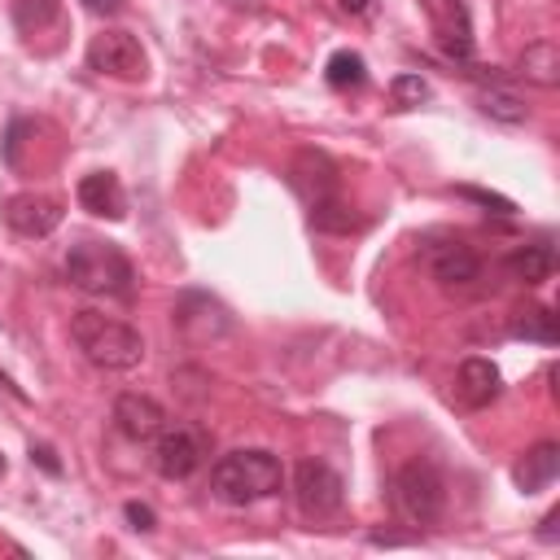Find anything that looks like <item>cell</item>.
I'll use <instances>...</instances> for the list:
<instances>
[{"mask_svg": "<svg viewBox=\"0 0 560 560\" xmlns=\"http://www.w3.org/2000/svg\"><path fill=\"white\" fill-rule=\"evenodd\" d=\"M66 280L96 298H131L136 267L114 241H79L66 254Z\"/></svg>", "mask_w": 560, "mask_h": 560, "instance_id": "cell-3", "label": "cell"}, {"mask_svg": "<svg viewBox=\"0 0 560 560\" xmlns=\"http://www.w3.org/2000/svg\"><path fill=\"white\" fill-rule=\"evenodd\" d=\"M389 503L398 512L402 525L411 529H424V525H438L442 521V508H446V481L433 464L424 459H411L394 472L389 481Z\"/></svg>", "mask_w": 560, "mask_h": 560, "instance_id": "cell-4", "label": "cell"}, {"mask_svg": "<svg viewBox=\"0 0 560 560\" xmlns=\"http://www.w3.org/2000/svg\"><path fill=\"white\" fill-rule=\"evenodd\" d=\"M512 337L516 341H542V346H556L560 341V324L547 306H521L512 315Z\"/></svg>", "mask_w": 560, "mask_h": 560, "instance_id": "cell-19", "label": "cell"}, {"mask_svg": "<svg viewBox=\"0 0 560 560\" xmlns=\"http://www.w3.org/2000/svg\"><path fill=\"white\" fill-rule=\"evenodd\" d=\"M503 267H508V276L521 280V284H542V280L556 271V254H551V245H521V249L508 254Z\"/></svg>", "mask_w": 560, "mask_h": 560, "instance_id": "cell-18", "label": "cell"}, {"mask_svg": "<svg viewBox=\"0 0 560 560\" xmlns=\"http://www.w3.org/2000/svg\"><path fill=\"white\" fill-rule=\"evenodd\" d=\"M538 538H542V542H556V538H560V508L542 516V525H538Z\"/></svg>", "mask_w": 560, "mask_h": 560, "instance_id": "cell-28", "label": "cell"}, {"mask_svg": "<svg viewBox=\"0 0 560 560\" xmlns=\"http://www.w3.org/2000/svg\"><path fill=\"white\" fill-rule=\"evenodd\" d=\"M389 92H394L398 105H420V101H429V83H424L420 74H394Z\"/></svg>", "mask_w": 560, "mask_h": 560, "instance_id": "cell-24", "label": "cell"}, {"mask_svg": "<svg viewBox=\"0 0 560 560\" xmlns=\"http://www.w3.org/2000/svg\"><path fill=\"white\" fill-rule=\"evenodd\" d=\"M70 337L105 372H131V368L144 363V337L131 324H122L114 315H101L92 306L70 315Z\"/></svg>", "mask_w": 560, "mask_h": 560, "instance_id": "cell-1", "label": "cell"}, {"mask_svg": "<svg viewBox=\"0 0 560 560\" xmlns=\"http://www.w3.org/2000/svg\"><path fill=\"white\" fill-rule=\"evenodd\" d=\"M79 206L96 219H122L127 214V197H122V184L118 175L109 171H92L79 179Z\"/></svg>", "mask_w": 560, "mask_h": 560, "instance_id": "cell-15", "label": "cell"}, {"mask_svg": "<svg viewBox=\"0 0 560 560\" xmlns=\"http://www.w3.org/2000/svg\"><path fill=\"white\" fill-rule=\"evenodd\" d=\"M477 109H481V114H490L494 122H512V127L529 118V105H525L516 92L499 88V83H490V88H481V92H477Z\"/></svg>", "mask_w": 560, "mask_h": 560, "instance_id": "cell-20", "label": "cell"}, {"mask_svg": "<svg viewBox=\"0 0 560 560\" xmlns=\"http://www.w3.org/2000/svg\"><path fill=\"white\" fill-rule=\"evenodd\" d=\"M424 267L442 289H468L481 280V258L464 241H433L424 249Z\"/></svg>", "mask_w": 560, "mask_h": 560, "instance_id": "cell-9", "label": "cell"}, {"mask_svg": "<svg viewBox=\"0 0 560 560\" xmlns=\"http://www.w3.org/2000/svg\"><path fill=\"white\" fill-rule=\"evenodd\" d=\"M57 18V0H18L13 4V22L22 26V31H39V26H48Z\"/></svg>", "mask_w": 560, "mask_h": 560, "instance_id": "cell-23", "label": "cell"}, {"mask_svg": "<svg viewBox=\"0 0 560 560\" xmlns=\"http://www.w3.org/2000/svg\"><path fill=\"white\" fill-rule=\"evenodd\" d=\"M31 464H39L48 477H61V459H57V451L48 442H31Z\"/></svg>", "mask_w": 560, "mask_h": 560, "instance_id": "cell-27", "label": "cell"}, {"mask_svg": "<svg viewBox=\"0 0 560 560\" xmlns=\"http://www.w3.org/2000/svg\"><path fill=\"white\" fill-rule=\"evenodd\" d=\"M210 455V438L206 429L197 424H184V420H166L162 433L153 438V468L166 477V481H184L192 477Z\"/></svg>", "mask_w": 560, "mask_h": 560, "instance_id": "cell-5", "label": "cell"}, {"mask_svg": "<svg viewBox=\"0 0 560 560\" xmlns=\"http://www.w3.org/2000/svg\"><path fill=\"white\" fill-rule=\"evenodd\" d=\"M166 420H171L166 407L158 398H149V394H118V402H114V424L131 442H153Z\"/></svg>", "mask_w": 560, "mask_h": 560, "instance_id": "cell-12", "label": "cell"}, {"mask_svg": "<svg viewBox=\"0 0 560 560\" xmlns=\"http://www.w3.org/2000/svg\"><path fill=\"white\" fill-rule=\"evenodd\" d=\"M293 494H298V508H302V516H332L337 508H341V499H346V481H341V472L332 468V464H324V459H302L298 468H293Z\"/></svg>", "mask_w": 560, "mask_h": 560, "instance_id": "cell-6", "label": "cell"}, {"mask_svg": "<svg viewBox=\"0 0 560 560\" xmlns=\"http://www.w3.org/2000/svg\"><path fill=\"white\" fill-rule=\"evenodd\" d=\"M556 472H560V446H556V442H538V446L525 451V459L512 468V481H516L525 494H538V490H547V486L556 481Z\"/></svg>", "mask_w": 560, "mask_h": 560, "instance_id": "cell-16", "label": "cell"}, {"mask_svg": "<svg viewBox=\"0 0 560 560\" xmlns=\"http://www.w3.org/2000/svg\"><path fill=\"white\" fill-rule=\"evenodd\" d=\"M433 35H438V48L459 61V66H472V18L464 9V0H433Z\"/></svg>", "mask_w": 560, "mask_h": 560, "instance_id": "cell-10", "label": "cell"}, {"mask_svg": "<svg viewBox=\"0 0 560 560\" xmlns=\"http://www.w3.org/2000/svg\"><path fill=\"white\" fill-rule=\"evenodd\" d=\"M88 66L109 79H144V48L131 31H101L88 44Z\"/></svg>", "mask_w": 560, "mask_h": 560, "instance_id": "cell-7", "label": "cell"}, {"mask_svg": "<svg viewBox=\"0 0 560 560\" xmlns=\"http://www.w3.org/2000/svg\"><path fill=\"white\" fill-rule=\"evenodd\" d=\"M337 9H341V13H368L372 0H337Z\"/></svg>", "mask_w": 560, "mask_h": 560, "instance_id": "cell-30", "label": "cell"}, {"mask_svg": "<svg viewBox=\"0 0 560 560\" xmlns=\"http://www.w3.org/2000/svg\"><path fill=\"white\" fill-rule=\"evenodd\" d=\"M280 481H284V468L271 451H232V455L214 459V468H210V490L228 508L271 499L280 490Z\"/></svg>", "mask_w": 560, "mask_h": 560, "instance_id": "cell-2", "label": "cell"}, {"mask_svg": "<svg viewBox=\"0 0 560 560\" xmlns=\"http://www.w3.org/2000/svg\"><path fill=\"white\" fill-rule=\"evenodd\" d=\"M175 328L184 332V341H219L232 332V315L210 293H184L175 302Z\"/></svg>", "mask_w": 560, "mask_h": 560, "instance_id": "cell-8", "label": "cell"}, {"mask_svg": "<svg viewBox=\"0 0 560 560\" xmlns=\"http://www.w3.org/2000/svg\"><path fill=\"white\" fill-rule=\"evenodd\" d=\"M324 79H328V88H337V92H350V88H363V79H368V66H363V57H359V52L341 48V52H332V57H328V66H324Z\"/></svg>", "mask_w": 560, "mask_h": 560, "instance_id": "cell-22", "label": "cell"}, {"mask_svg": "<svg viewBox=\"0 0 560 560\" xmlns=\"http://www.w3.org/2000/svg\"><path fill=\"white\" fill-rule=\"evenodd\" d=\"M311 228L315 232H332V236H346V232H354L359 228V214L332 192V197H324V201H311Z\"/></svg>", "mask_w": 560, "mask_h": 560, "instance_id": "cell-21", "label": "cell"}, {"mask_svg": "<svg viewBox=\"0 0 560 560\" xmlns=\"http://www.w3.org/2000/svg\"><path fill=\"white\" fill-rule=\"evenodd\" d=\"M122 516H127V525H131V529H140V534H149V529L158 525L153 508H149V503H136V499H131V503H122Z\"/></svg>", "mask_w": 560, "mask_h": 560, "instance_id": "cell-26", "label": "cell"}, {"mask_svg": "<svg viewBox=\"0 0 560 560\" xmlns=\"http://www.w3.org/2000/svg\"><path fill=\"white\" fill-rule=\"evenodd\" d=\"M4 223H9L18 236L39 241V236H48V232L61 223V201H52V197H44V192H18V197L4 201Z\"/></svg>", "mask_w": 560, "mask_h": 560, "instance_id": "cell-11", "label": "cell"}, {"mask_svg": "<svg viewBox=\"0 0 560 560\" xmlns=\"http://www.w3.org/2000/svg\"><path fill=\"white\" fill-rule=\"evenodd\" d=\"M83 9H92V13H118L122 0H83Z\"/></svg>", "mask_w": 560, "mask_h": 560, "instance_id": "cell-29", "label": "cell"}, {"mask_svg": "<svg viewBox=\"0 0 560 560\" xmlns=\"http://www.w3.org/2000/svg\"><path fill=\"white\" fill-rule=\"evenodd\" d=\"M516 79H525L534 88H560V48L551 39L525 44V52L516 57Z\"/></svg>", "mask_w": 560, "mask_h": 560, "instance_id": "cell-17", "label": "cell"}, {"mask_svg": "<svg viewBox=\"0 0 560 560\" xmlns=\"http://www.w3.org/2000/svg\"><path fill=\"white\" fill-rule=\"evenodd\" d=\"M0 477H4V455H0Z\"/></svg>", "mask_w": 560, "mask_h": 560, "instance_id": "cell-31", "label": "cell"}, {"mask_svg": "<svg viewBox=\"0 0 560 560\" xmlns=\"http://www.w3.org/2000/svg\"><path fill=\"white\" fill-rule=\"evenodd\" d=\"M455 192H459V197H468V201H477V206H481V210H490V214H512V210H516L508 197H499V192H486V188H472V184H459Z\"/></svg>", "mask_w": 560, "mask_h": 560, "instance_id": "cell-25", "label": "cell"}, {"mask_svg": "<svg viewBox=\"0 0 560 560\" xmlns=\"http://www.w3.org/2000/svg\"><path fill=\"white\" fill-rule=\"evenodd\" d=\"M289 184H293V192L306 206L311 201H324V197L337 192V166H332V158L324 149H302L293 158V166H289Z\"/></svg>", "mask_w": 560, "mask_h": 560, "instance_id": "cell-13", "label": "cell"}, {"mask_svg": "<svg viewBox=\"0 0 560 560\" xmlns=\"http://www.w3.org/2000/svg\"><path fill=\"white\" fill-rule=\"evenodd\" d=\"M499 389H503V376H499V368H494L490 359L472 354V359L459 363V372H455V398H459L464 407L481 411V407H490V402L499 398Z\"/></svg>", "mask_w": 560, "mask_h": 560, "instance_id": "cell-14", "label": "cell"}]
</instances>
